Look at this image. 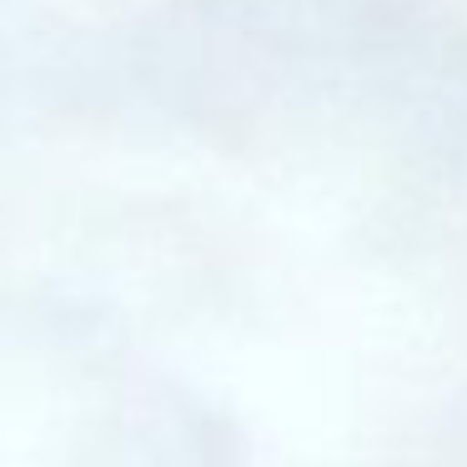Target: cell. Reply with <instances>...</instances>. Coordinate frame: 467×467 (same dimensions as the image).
<instances>
[]
</instances>
